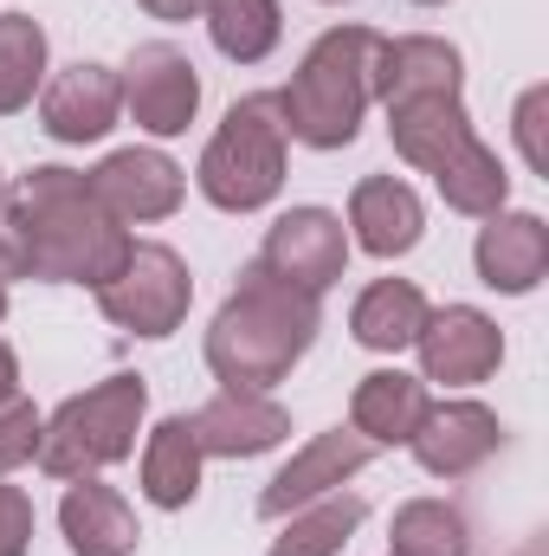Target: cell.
Listing matches in <instances>:
<instances>
[{"mask_svg":"<svg viewBox=\"0 0 549 556\" xmlns=\"http://www.w3.org/2000/svg\"><path fill=\"white\" fill-rule=\"evenodd\" d=\"M188 304H194L188 260L175 247H162V240H137L130 260H124V273L111 278V285H98V311L117 330H130V337H168V330H181Z\"/></svg>","mask_w":549,"mask_h":556,"instance_id":"cell-6","label":"cell"},{"mask_svg":"<svg viewBox=\"0 0 549 556\" xmlns=\"http://www.w3.org/2000/svg\"><path fill=\"white\" fill-rule=\"evenodd\" d=\"M0 227L20 247L26 278L46 285H111L130 260V227L91 194V175L78 168H26L7 201H0Z\"/></svg>","mask_w":549,"mask_h":556,"instance_id":"cell-1","label":"cell"},{"mask_svg":"<svg viewBox=\"0 0 549 556\" xmlns=\"http://www.w3.org/2000/svg\"><path fill=\"white\" fill-rule=\"evenodd\" d=\"M59 531H65V551L72 556H137V511L117 485H98V479H72L65 498H59Z\"/></svg>","mask_w":549,"mask_h":556,"instance_id":"cell-17","label":"cell"},{"mask_svg":"<svg viewBox=\"0 0 549 556\" xmlns=\"http://www.w3.org/2000/svg\"><path fill=\"white\" fill-rule=\"evenodd\" d=\"M426 91H465V59H459V46L439 39V33L382 39V52H375V98L395 104V98H426Z\"/></svg>","mask_w":549,"mask_h":556,"instance_id":"cell-19","label":"cell"},{"mask_svg":"<svg viewBox=\"0 0 549 556\" xmlns=\"http://www.w3.org/2000/svg\"><path fill=\"white\" fill-rule=\"evenodd\" d=\"M20 395V356H13V343H0V402H13Z\"/></svg>","mask_w":549,"mask_h":556,"instance_id":"cell-31","label":"cell"},{"mask_svg":"<svg viewBox=\"0 0 549 556\" xmlns=\"http://www.w3.org/2000/svg\"><path fill=\"white\" fill-rule=\"evenodd\" d=\"M284 149H291V137L278 124V98L272 91H253L207 137L201 168H194V188L220 214H253V207L278 201V188H284Z\"/></svg>","mask_w":549,"mask_h":556,"instance_id":"cell-5","label":"cell"},{"mask_svg":"<svg viewBox=\"0 0 549 556\" xmlns=\"http://www.w3.org/2000/svg\"><path fill=\"white\" fill-rule=\"evenodd\" d=\"M465 137H478V130H472L459 91H426V98H395L388 104V142L420 175H433Z\"/></svg>","mask_w":549,"mask_h":556,"instance_id":"cell-18","label":"cell"},{"mask_svg":"<svg viewBox=\"0 0 549 556\" xmlns=\"http://www.w3.org/2000/svg\"><path fill=\"white\" fill-rule=\"evenodd\" d=\"M188 427H194L201 459H259V453L284 446L291 415L278 408L272 395H259V389H220L214 402H201L188 415Z\"/></svg>","mask_w":549,"mask_h":556,"instance_id":"cell-13","label":"cell"},{"mask_svg":"<svg viewBox=\"0 0 549 556\" xmlns=\"http://www.w3.org/2000/svg\"><path fill=\"white\" fill-rule=\"evenodd\" d=\"M259 266L284 285H297V291H310V298H323L349 266V233L330 207H291V214L272 220V233L259 247Z\"/></svg>","mask_w":549,"mask_h":556,"instance_id":"cell-10","label":"cell"},{"mask_svg":"<svg viewBox=\"0 0 549 556\" xmlns=\"http://www.w3.org/2000/svg\"><path fill=\"white\" fill-rule=\"evenodd\" d=\"M201 20H207L214 52L233 59V65H259V59H272L278 39H284V13H278V0H207Z\"/></svg>","mask_w":549,"mask_h":556,"instance_id":"cell-25","label":"cell"},{"mask_svg":"<svg viewBox=\"0 0 549 556\" xmlns=\"http://www.w3.org/2000/svg\"><path fill=\"white\" fill-rule=\"evenodd\" d=\"M124 117V85L111 65L78 59L39 91V130L52 142H104Z\"/></svg>","mask_w":549,"mask_h":556,"instance_id":"cell-12","label":"cell"},{"mask_svg":"<svg viewBox=\"0 0 549 556\" xmlns=\"http://www.w3.org/2000/svg\"><path fill=\"white\" fill-rule=\"evenodd\" d=\"M33 551V498L20 485H0V556Z\"/></svg>","mask_w":549,"mask_h":556,"instance_id":"cell-29","label":"cell"},{"mask_svg":"<svg viewBox=\"0 0 549 556\" xmlns=\"http://www.w3.org/2000/svg\"><path fill=\"white\" fill-rule=\"evenodd\" d=\"M375 52H382L375 26L317 33V46L297 59L291 85L272 91L284 137L304 149H349L362 130V111L375 104Z\"/></svg>","mask_w":549,"mask_h":556,"instance_id":"cell-3","label":"cell"},{"mask_svg":"<svg viewBox=\"0 0 549 556\" xmlns=\"http://www.w3.org/2000/svg\"><path fill=\"white\" fill-rule=\"evenodd\" d=\"M323 7H343V0H323Z\"/></svg>","mask_w":549,"mask_h":556,"instance_id":"cell-37","label":"cell"},{"mask_svg":"<svg viewBox=\"0 0 549 556\" xmlns=\"http://www.w3.org/2000/svg\"><path fill=\"white\" fill-rule=\"evenodd\" d=\"M117 85H124L130 124L149 130V137H181L194 124V111H201V72H194V59L175 39L137 46L124 59V72H117Z\"/></svg>","mask_w":549,"mask_h":556,"instance_id":"cell-7","label":"cell"},{"mask_svg":"<svg viewBox=\"0 0 549 556\" xmlns=\"http://www.w3.org/2000/svg\"><path fill=\"white\" fill-rule=\"evenodd\" d=\"M426 311H433V304H426V291H420L413 278H375V285L356 298L349 330H356L362 350H375V356H401V350H413Z\"/></svg>","mask_w":549,"mask_h":556,"instance_id":"cell-21","label":"cell"},{"mask_svg":"<svg viewBox=\"0 0 549 556\" xmlns=\"http://www.w3.org/2000/svg\"><path fill=\"white\" fill-rule=\"evenodd\" d=\"M46 85V26L33 13H0V117L26 111Z\"/></svg>","mask_w":549,"mask_h":556,"instance_id":"cell-27","label":"cell"},{"mask_svg":"<svg viewBox=\"0 0 549 556\" xmlns=\"http://www.w3.org/2000/svg\"><path fill=\"white\" fill-rule=\"evenodd\" d=\"M382 446H369L356 427H330V433H310L284 466H278L272 479H266V492H259V518H291L297 505H310V498H330V492H343L369 459H375Z\"/></svg>","mask_w":549,"mask_h":556,"instance_id":"cell-9","label":"cell"},{"mask_svg":"<svg viewBox=\"0 0 549 556\" xmlns=\"http://www.w3.org/2000/svg\"><path fill=\"white\" fill-rule=\"evenodd\" d=\"M39 427H46V415H39V408H33L26 395L0 402V479H7L13 466L39 459Z\"/></svg>","mask_w":549,"mask_h":556,"instance_id":"cell-28","label":"cell"},{"mask_svg":"<svg viewBox=\"0 0 549 556\" xmlns=\"http://www.w3.org/2000/svg\"><path fill=\"white\" fill-rule=\"evenodd\" d=\"M413 7H446V0H413Z\"/></svg>","mask_w":549,"mask_h":556,"instance_id":"cell-35","label":"cell"},{"mask_svg":"<svg viewBox=\"0 0 549 556\" xmlns=\"http://www.w3.org/2000/svg\"><path fill=\"white\" fill-rule=\"evenodd\" d=\"M433 188H439V201L452 207V214H472V220H485V214H498L505 207V194H511V175H505V162H498V149L478 137H465L439 168H433Z\"/></svg>","mask_w":549,"mask_h":556,"instance_id":"cell-23","label":"cell"},{"mask_svg":"<svg viewBox=\"0 0 549 556\" xmlns=\"http://www.w3.org/2000/svg\"><path fill=\"white\" fill-rule=\"evenodd\" d=\"M317 324H323L317 298L297 291V285H284V278H272L253 260L240 273V285H233V298L207 324V369H214L220 389H259V395H272L278 382L304 363V350L317 343Z\"/></svg>","mask_w":549,"mask_h":556,"instance_id":"cell-2","label":"cell"},{"mask_svg":"<svg viewBox=\"0 0 549 556\" xmlns=\"http://www.w3.org/2000/svg\"><path fill=\"white\" fill-rule=\"evenodd\" d=\"M413 350H420V382L478 389V382L498 376V363H505V330H498L478 304H446V311H426Z\"/></svg>","mask_w":549,"mask_h":556,"instance_id":"cell-8","label":"cell"},{"mask_svg":"<svg viewBox=\"0 0 549 556\" xmlns=\"http://www.w3.org/2000/svg\"><path fill=\"white\" fill-rule=\"evenodd\" d=\"M142 415H149V382L142 376H104L98 389L59 402L46 427H39V466L52 479H98L104 466L130 459L137 453V433H142Z\"/></svg>","mask_w":549,"mask_h":556,"instance_id":"cell-4","label":"cell"},{"mask_svg":"<svg viewBox=\"0 0 549 556\" xmlns=\"http://www.w3.org/2000/svg\"><path fill=\"white\" fill-rule=\"evenodd\" d=\"M472 266H478V285H491V291H505V298L537 291L544 273H549V227H544V214H511V207L485 214L478 247H472Z\"/></svg>","mask_w":549,"mask_h":556,"instance_id":"cell-15","label":"cell"},{"mask_svg":"<svg viewBox=\"0 0 549 556\" xmlns=\"http://www.w3.org/2000/svg\"><path fill=\"white\" fill-rule=\"evenodd\" d=\"M408 446L420 459V472L465 479V472H478L505 446V420L491 415L485 402H426V415H420Z\"/></svg>","mask_w":549,"mask_h":556,"instance_id":"cell-11","label":"cell"},{"mask_svg":"<svg viewBox=\"0 0 549 556\" xmlns=\"http://www.w3.org/2000/svg\"><path fill=\"white\" fill-rule=\"evenodd\" d=\"M388 556H472V525L446 498H408L388 525Z\"/></svg>","mask_w":549,"mask_h":556,"instance_id":"cell-26","label":"cell"},{"mask_svg":"<svg viewBox=\"0 0 549 556\" xmlns=\"http://www.w3.org/2000/svg\"><path fill=\"white\" fill-rule=\"evenodd\" d=\"M142 7H149L155 20H194V13H201L207 0H142Z\"/></svg>","mask_w":549,"mask_h":556,"instance_id":"cell-32","label":"cell"},{"mask_svg":"<svg viewBox=\"0 0 549 556\" xmlns=\"http://www.w3.org/2000/svg\"><path fill=\"white\" fill-rule=\"evenodd\" d=\"M0 317H7V285H0Z\"/></svg>","mask_w":549,"mask_h":556,"instance_id":"cell-34","label":"cell"},{"mask_svg":"<svg viewBox=\"0 0 549 556\" xmlns=\"http://www.w3.org/2000/svg\"><path fill=\"white\" fill-rule=\"evenodd\" d=\"M426 382L408 369H369L349 395V427L369 440V446H408L420 415H426Z\"/></svg>","mask_w":549,"mask_h":556,"instance_id":"cell-20","label":"cell"},{"mask_svg":"<svg viewBox=\"0 0 549 556\" xmlns=\"http://www.w3.org/2000/svg\"><path fill=\"white\" fill-rule=\"evenodd\" d=\"M201 492V446H194V427L188 415L155 420L149 446H142V498L155 511H188Z\"/></svg>","mask_w":549,"mask_h":556,"instance_id":"cell-22","label":"cell"},{"mask_svg":"<svg viewBox=\"0 0 549 556\" xmlns=\"http://www.w3.org/2000/svg\"><path fill=\"white\" fill-rule=\"evenodd\" d=\"M0 201H7V175H0Z\"/></svg>","mask_w":549,"mask_h":556,"instance_id":"cell-36","label":"cell"},{"mask_svg":"<svg viewBox=\"0 0 549 556\" xmlns=\"http://www.w3.org/2000/svg\"><path fill=\"white\" fill-rule=\"evenodd\" d=\"M362 518H369V505H362L356 492L310 498V505H297L291 518H278L284 531L272 538V551L266 556H336L356 531H362Z\"/></svg>","mask_w":549,"mask_h":556,"instance_id":"cell-24","label":"cell"},{"mask_svg":"<svg viewBox=\"0 0 549 556\" xmlns=\"http://www.w3.org/2000/svg\"><path fill=\"white\" fill-rule=\"evenodd\" d=\"M518 556H544V544H537V538H531V544H524V551H518Z\"/></svg>","mask_w":549,"mask_h":556,"instance_id":"cell-33","label":"cell"},{"mask_svg":"<svg viewBox=\"0 0 549 556\" xmlns=\"http://www.w3.org/2000/svg\"><path fill=\"white\" fill-rule=\"evenodd\" d=\"M544 104H549L544 85H531V91L518 98V149H524V162H531L537 175L549 168V155H544Z\"/></svg>","mask_w":549,"mask_h":556,"instance_id":"cell-30","label":"cell"},{"mask_svg":"<svg viewBox=\"0 0 549 556\" xmlns=\"http://www.w3.org/2000/svg\"><path fill=\"white\" fill-rule=\"evenodd\" d=\"M426 233V207L401 175H362L349 194V240L369 260H401Z\"/></svg>","mask_w":549,"mask_h":556,"instance_id":"cell-16","label":"cell"},{"mask_svg":"<svg viewBox=\"0 0 549 556\" xmlns=\"http://www.w3.org/2000/svg\"><path fill=\"white\" fill-rule=\"evenodd\" d=\"M91 194L124 220V227H149V220H168L188 194L181 168L162 155V149H117L91 168Z\"/></svg>","mask_w":549,"mask_h":556,"instance_id":"cell-14","label":"cell"}]
</instances>
